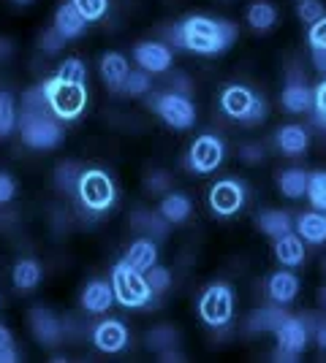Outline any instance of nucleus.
I'll return each mask as SVG.
<instances>
[{
  "instance_id": "obj_1",
  "label": "nucleus",
  "mask_w": 326,
  "mask_h": 363,
  "mask_svg": "<svg viewBox=\"0 0 326 363\" xmlns=\"http://www.w3.org/2000/svg\"><path fill=\"white\" fill-rule=\"evenodd\" d=\"M237 28L210 16H188L180 25V44L199 55H220L234 44Z\"/></svg>"
},
{
  "instance_id": "obj_20",
  "label": "nucleus",
  "mask_w": 326,
  "mask_h": 363,
  "mask_svg": "<svg viewBox=\"0 0 326 363\" xmlns=\"http://www.w3.org/2000/svg\"><path fill=\"white\" fill-rule=\"evenodd\" d=\"M190 209H193V203H190V198L183 196V193H166L163 201H161V217L166 220V223H174V225H180V223H185L188 217H190Z\"/></svg>"
},
{
  "instance_id": "obj_3",
  "label": "nucleus",
  "mask_w": 326,
  "mask_h": 363,
  "mask_svg": "<svg viewBox=\"0 0 326 363\" xmlns=\"http://www.w3.org/2000/svg\"><path fill=\"white\" fill-rule=\"evenodd\" d=\"M112 290H114V298L123 306H144L153 298V290L147 285L144 274L131 269L125 260H120L112 272Z\"/></svg>"
},
{
  "instance_id": "obj_17",
  "label": "nucleus",
  "mask_w": 326,
  "mask_h": 363,
  "mask_svg": "<svg viewBox=\"0 0 326 363\" xmlns=\"http://www.w3.org/2000/svg\"><path fill=\"white\" fill-rule=\"evenodd\" d=\"M299 296V279L291 272H278L269 277V298L280 306L291 303Z\"/></svg>"
},
{
  "instance_id": "obj_49",
  "label": "nucleus",
  "mask_w": 326,
  "mask_h": 363,
  "mask_svg": "<svg viewBox=\"0 0 326 363\" xmlns=\"http://www.w3.org/2000/svg\"><path fill=\"white\" fill-rule=\"evenodd\" d=\"M315 342H318V347L326 350V320L324 323H318V328H315Z\"/></svg>"
},
{
  "instance_id": "obj_22",
  "label": "nucleus",
  "mask_w": 326,
  "mask_h": 363,
  "mask_svg": "<svg viewBox=\"0 0 326 363\" xmlns=\"http://www.w3.org/2000/svg\"><path fill=\"white\" fill-rule=\"evenodd\" d=\"M296 230L299 239L310 244H324L326 242V214L324 212H308L296 220Z\"/></svg>"
},
{
  "instance_id": "obj_28",
  "label": "nucleus",
  "mask_w": 326,
  "mask_h": 363,
  "mask_svg": "<svg viewBox=\"0 0 326 363\" xmlns=\"http://www.w3.org/2000/svg\"><path fill=\"white\" fill-rule=\"evenodd\" d=\"M308 182H310V174H308V171L291 168V171H283L278 177V187L283 190V196L302 198L308 193Z\"/></svg>"
},
{
  "instance_id": "obj_6",
  "label": "nucleus",
  "mask_w": 326,
  "mask_h": 363,
  "mask_svg": "<svg viewBox=\"0 0 326 363\" xmlns=\"http://www.w3.org/2000/svg\"><path fill=\"white\" fill-rule=\"evenodd\" d=\"M19 130L25 144H31L33 150H52L63 138L60 125L52 120V114H22Z\"/></svg>"
},
{
  "instance_id": "obj_32",
  "label": "nucleus",
  "mask_w": 326,
  "mask_h": 363,
  "mask_svg": "<svg viewBox=\"0 0 326 363\" xmlns=\"http://www.w3.org/2000/svg\"><path fill=\"white\" fill-rule=\"evenodd\" d=\"M22 114H49V101L44 84L31 87V90L22 95Z\"/></svg>"
},
{
  "instance_id": "obj_31",
  "label": "nucleus",
  "mask_w": 326,
  "mask_h": 363,
  "mask_svg": "<svg viewBox=\"0 0 326 363\" xmlns=\"http://www.w3.org/2000/svg\"><path fill=\"white\" fill-rule=\"evenodd\" d=\"M16 128V101L9 90H0V138H9Z\"/></svg>"
},
{
  "instance_id": "obj_29",
  "label": "nucleus",
  "mask_w": 326,
  "mask_h": 363,
  "mask_svg": "<svg viewBox=\"0 0 326 363\" xmlns=\"http://www.w3.org/2000/svg\"><path fill=\"white\" fill-rule=\"evenodd\" d=\"M248 22L253 30H269L278 22V9L266 0H256L248 9Z\"/></svg>"
},
{
  "instance_id": "obj_43",
  "label": "nucleus",
  "mask_w": 326,
  "mask_h": 363,
  "mask_svg": "<svg viewBox=\"0 0 326 363\" xmlns=\"http://www.w3.org/2000/svg\"><path fill=\"white\" fill-rule=\"evenodd\" d=\"M313 106H315V122L326 128V82L318 84L315 92H313Z\"/></svg>"
},
{
  "instance_id": "obj_53",
  "label": "nucleus",
  "mask_w": 326,
  "mask_h": 363,
  "mask_svg": "<svg viewBox=\"0 0 326 363\" xmlns=\"http://www.w3.org/2000/svg\"><path fill=\"white\" fill-rule=\"evenodd\" d=\"M14 3H19V6H28V3H33V0H14Z\"/></svg>"
},
{
  "instance_id": "obj_42",
  "label": "nucleus",
  "mask_w": 326,
  "mask_h": 363,
  "mask_svg": "<svg viewBox=\"0 0 326 363\" xmlns=\"http://www.w3.org/2000/svg\"><path fill=\"white\" fill-rule=\"evenodd\" d=\"M38 41H41V49H44V52H49V55L60 52L63 46H65V38H63V35L55 30V28H49V30L41 33V38H38Z\"/></svg>"
},
{
  "instance_id": "obj_36",
  "label": "nucleus",
  "mask_w": 326,
  "mask_h": 363,
  "mask_svg": "<svg viewBox=\"0 0 326 363\" xmlns=\"http://www.w3.org/2000/svg\"><path fill=\"white\" fill-rule=\"evenodd\" d=\"M308 198H310V203L318 212H326V174H310Z\"/></svg>"
},
{
  "instance_id": "obj_21",
  "label": "nucleus",
  "mask_w": 326,
  "mask_h": 363,
  "mask_svg": "<svg viewBox=\"0 0 326 363\" xmlns=\"http://www.w3.org/2000/svg\"><path fill=\"white\" fill-rule=\"evenodd\" d=\"M275 257H278L283 266H299L302 257H305V244L296 233H283L275 239Z\"/></svg>"
},
{
  "instance_id": "obj_4",
  "label": "nucleus",
  "mask_w": 326,
  "mask_h": 363,
  "mask_svg": "<svg viewBox=\"0 0 326 363\" xmlns=\"http://www.w3.org/2000/svg\"><path fill=\"white\" fill-rule=\"evenodd\" d=\"M77 193H79V201L90 209V212H107L109 206L114 203V182L109 177L107 171H82V177H79V184H77Z\"/></svg>"
},
{
  "instance_id": "obj_2",
  "label": "nucleus",
  "mask_w": 326,
  "mask_h": 363,
  "mask_svg": "<svg viewBox=\"0 0 326 363\" xmlns=\"http://www.w3.org/2000/svg\"><path fill=\"white\" fill-rule=\"evenodd\" d=\"M44 90H47L49 111L58 120H77L79 114L85 111V104H87L85 84H71V82L52 79V82L44 84Z\"/></svg>"
},
{
  "instance_id": "obj_45",
  "label": "nucleus",
  "mask_w": 326,
  "mask_h": 363,
  "mask_svg": "<svg viewBox=\"0 0 326 363\" xmlns=\"http://www.w3.org/2000/svg\"><path fill=\"white\" fill-rule=\"evenodd\" d=\"M14 193H16L14 179H11L6 171H0V206H3V203H9V201L14 198Z\"/></svg>"
},
{
  "instance_id": "obj_50",
  "label": "nucleus",
  "mask_w": 326,
  "mask_h": 363,
  "mask_svg": "<svg viewBox=\"0 0 326 363\" xmlns=\"http://www.w3.org/2000/svg\"><path fill=\"white\" fill-rule=\"evenodd\" d=\"M11 345V331L6 325H0V347H9Z\"/></svg>"
},
{
  "instance_id": "obj_9",
  "label": "nucleus",
  "mask_w": 326,
  "mask_h": 363,
  "mask_svg": "<svg viewBox=\"0 0 326 363\" xmlns=\"http://www.w3.org/2000/svg\"><path fill=\"white\" fill-rule=\"evenodd\" d=\"M272 333L278 336L280 352L275 355L278 361H296L299 352L308 347V339H310V328L305 325L302 318H286Z\"/></svg>"
},
{
  "instance_id": "obj_48",
  "label": "nucleus",
  "mask_w": 326,
  "mask_h": 363,
  "mask_svg": "<svg viewBox=\"0 0 326 363\" xmlns=\"http://www.w3.org/2000/svg\"><path fill=\"white\" fill-rule=\"evenodd\" d=\"M313 62L318 71H326V49H313Z\"/></svg>"
},
{
  "instance_id": "obj_27",
  "label": "nucleus",
  "mask_w": 326,
  "mask_h": 363,
  "mask_svg": "<svg viewBox=\"0 0 326 363\" xmlns=\"http://www.w3.org/2000/svg\"><path fill=\"white\" fill-rule=\"evenodd\" d=\"M256 223H259V228L264 230L266 236H272V239H278V236L288 233V230L294 228L288 212H280V209H266V212L259 214V220H256Z\"/></svg>"
},
{
  "instance_id": "obj_18",
  "label": "nucleus",
  "mask_w": 326,
  "mask_h": 363,
  "mask_svg": "<svg viewBox=\"0 0 326 363\" xmlns=\"http://www.w3.org/2000/svg\"><path fill=\"white\" fill-rule=\"evenodd\" d=\"M313 104V92L305 84V79H299L296 74H291V84L283 90V106L291 114H302L305 108H310Z\"/></svg>"
},
{
  "instance_id": "obj_51",
  "label": "nucleus",
  "mask_w": 326,
  "mask_h": 363,
  "mask_svg": "<svg viewBox=\"0 0 326 363\" xmlns=\"http://www.w3.org/2000/svg\"><path fill=\"white\" fill-rule=\"evenodd\" d=\"M9 55H11V41L0 38V57H9Z\"/></svg>"
},
{
  "instance_id": "obj_38",
  "label": "nucleus",
  "mask_w": 326,
  "mask_h": 363,
  "mask_svg": "<svg viewBox=\"0 0 326 363\" xmlns=\"http://www.w3.org/2000/svg\"><path fill=\"white\" fill-rule=\"evenodd\" d=\"M144 279H147V285H150L153 296H156V293H163V290H169V285H171V272L156 263V266H153L150 272H144Z\"/></svg>"
},
{
  "instance_id": "obj_15",
  "label": "nucleus",
  "mask_w": 326,
  "mask_h": 363,
  "mask_svg": "<svg viewBox=\"0 0 326 363\" xmlns=\"http://www.w3.org/2000/svg\"><path fill=\"white\" fill-rule=\"evenodd\" d=\"M85 25H87V19L79 14L77 6L74 3H63L60 9H58V14H55V25L52 28L60 33L65 41H71V38L82 35Z\"/></svg>"
},
{
  "instance_id": "obj_34",
  "label": "nucleus",
  "mask_w": 326,
  "mask_h": 363,
  "mask_svg": "<svg viewBox=\"0 0 326 363\" xmlns=\"http://www.w3.org/2000/svg\"><path fill=\"white\" fill-rule=\"evenodd\" d=\"M55 79L71 82V84H85V82H87V68H85V62L79 60V57H65V60L60 62Z\"/></svg>"
},
{
  "instance_id": "obj_10",
  "label": "nucleus",
  "mask_w": 326,
  "mask_h": 363,
  "mask_svg": "<svg viewBox=\"0 0 326 363\" xmlns=\"http://www.w3.org/2000/svg\"><path fill=\"white\" fill-rule=\"evenodd\" d=\"M223 163V141L215 136H199L190 144L188 166L196 174H212Z\"/></svg>"
},
{
  "instance_id": "obj_54",
  "label": "nucleus",
  "mask_w": 326,
  "mask_h": 363,
  "mask_svg": "<svg viewBox=\"0 0 326 363\" xmlns=\"http://www.w3.org/2000/svg\"><path fill=\"white\" fill-rule=\"evenodd\" d=\"M0 306H3V296H0Z\"/></svg>"
},
{
  "instance_id": "obj_7",
  "label": "nucleus",
  "mask_w": 326,
  "mask_h": 363,
  "mask_svg": "<svg viewBox=\"0 0 326 363\" xmlns=\"http://www.w3.org/2000/svg\"><path fill=\"white\" fill-rule=\"evenodd\" d=\"M153 108L161 114V120L171 125L174 130H188L193 122H196V106L188 95L180 92H163L153 98Z\"/></svg>"
},
{
  "instance_id": "obj_16",
  "label": "nucleus",
  "mask_w": 326,
  "mask_h": 363,
  "mask_svg": "<svg viewBox=\"0 0 326 363\" xmlns=\"http://www.w3.org/2000/svg\"><path fill=\"white\" fill-rule=\"evenodd\" d=\"M158 260V247L147 236L139 239V242H134L128 247V252H125V263L131 266V269H136L139 274L150 272L153 266H156Z\"/></svg>"
},
{
  "instance_id": "obj_40",
  "label": "nucleus",
  "mask_w": 326,
  "mask_h": 363,
  "mask_svg": "<svg viewBox=\"0 0 326 363\" xmlns=\"http://www.w3.org/2000/svg\"><path fill=\"white\" fill-rule=\"evenodd\" d=\"M296 14H299L302 22L313 25V22H318V19L324 16V3H321V0H299Z\"/></svg>"
},
{
  "instance_id": "obj_13",
  "label": "nucleus",
  "mask_w": 326,
  "mask_h": 363,
  "mask_svg": "<svg viewBox=\"0 0 326 363\" xmlns=\"http://www.w3.org/2000/svg\"><path fill=\"white\" fill-rule=\"evenodd\" d=\"M134 57L141 65V71H147V74H166L171 65V49L166 44H158V41H141L134 49Z\"/></svg>"
},
{
  "instance_id": "obj_55",
  "label": "nucleus",
  "mask_w": 326,
  "mask_h": 363,
  "mask_svg": "<svg viewBox=\"0 0 326 363\" xmlns=\"http://www.w3.org/2000/svg\"><path fill=\"white\" fill-rule=\"evenodd\" d=\"M324 269H326V260H324Z\"/></svg>"
},
{
  "instance_id": "obj_19",
  "label": "nucleus",
  "mask_w": 326,
  "mask_h": 363,
  "mask_svg": "<svg viewBox=\"0 0 326 363\" xmlns=\"http://www.w3.org/2000/svg\"><path fill=\"white\" fill-rule=\"evenodd\" d=\"M112 303H114V290H112V285H107V282H90V285L85 288V293H82V306H85L87 312H93V315L107 312Z\"/></svg>"
},
{
  "instance_id": "obj_11",
  "label": "nucleus",
  "mask_w": 326,
  "mask_h": 363,
  "mask_svg": "<svg viewBox=\"0 0 326 363\" xmlns=\"http://www.w3.org/2000/svg\"><path fill=\"white\" fill-rule=\"evenodd\" d=\"M242 203H245V187H242L239 182L223 179L210 190V206H212V212L220 214V217L237 214L242 209Z\"/></svg>"
},
{
  "instance_id": "obj_33",
  "label": "nucleus",
  "mask_w": 326,
  "mask_h": 363,
  "mask_svg": "<svg viewBox=\"0 0 326 363\" xmlns=\"http://www.w3.org/2000/svg\"><path fill=\"white\" fill-rule=\"evenodd\" d=\"M177 339H180V333L174 331L171 325H158V328L147 333V345H150V350H158V352L177 347Z\"/></svg>"
},
{
  "instance_id": "obj_12",
  "label": "nucleus",
  "mask_w": 326,
  "mask_h": 363,
  "mask_svg": "<svg viewBox=\"0 0 326 363\" xmlns=\"http://www.w3.org/2000/svg\"><path fill=\"white\" fill-rule=\"evenodd\" d=\"M31 331L47 347H58L63 342V323L49 309H44V306L31 309Z\"/></svg>"
},
{
  "instance_id": "obj_23",
  "label": "nucleus",
  "mask_w": 326,
  "mask_h": 363,
  "mask_svg": "<svg viewBox=\"0 0 326 363\" xmlns=\"http://www.w3.org/2000/svg\"><path fill=\"white\" fill-rule=\"evenodd\" d=\"M131 228L134 230H139L141 236H147V239H163L166 233H169V223L161 217V214H153V212H134L131 214Z\"/></svg>"
},
{
  "instance_id": "obj_26",
  "label": "nucleus",
  "mask_w": 326,
  "mask_h": 363,
  "mask_svg": "<svg viewBox=\"0 0 326 363\" xmlns=\"http://www.w3.org/2000/svg\"><path fill=\"white\" fill-rule=\"evenodd\" d=\"M288 318L286 315V309L283 306H261V309H256L248 320V331L250 333H259V331H275L283 320Z\"/></svg>"
},
{
  "instance_id": "obj_5",
  "label": "nucleus",
  "mask_w": 326,
  "mask_h": 363,
  "mask_svg": "<svg viewBox=\"0 0 326 363\" xmlns=\"http://www.w3.org/2000/svg\"><path fill=\"white\" fill-rule=\"evenodd\" d=\"M220 106H223V111H226L229 117L248 122V125H256V122H261L266 117L264 101H261L259 95H253L248 87H239V84H232V87L223 90Z\"/></svg>"
},
{
  "instance_id": "obj_52",
  "label": "nucleus",
  "mask_w": 326,
  "mask_h": 363,
  "mask_svg": "<svg viewBox=\"0 0 326 363\" xmlns=\"http://www.w3.org/2000/svg\"><path fill=\"white\" fill-rule=\"evenodd\" d=\"M318 303H321V306L326 309V288L321 290V293H318Z\"/></svg>"
},
{
  "instance_id": "obj_46",
  "label": "nucleus",
  "mask_w": 326,
  "mask_h": 363,
  "mask_svg": "<svg viewBox=\"0 0 326 363\" xmlns=\"http://www.w3.org/2000/svg\"><path fill=\"white\" fill-rule=\"evenodd\" d=\"M264 157V150L259 147V144H248L245 150H242V160H248V163H259Z\"/></svg>"
},
{
  "instance_id": "obj_14",
  "label": "nucleus",
  "mask_w": 326,
  "mask_h": 363,
  "mask_svg": "<svg viewBox=\"0 0 326 363\" xmlns=\"http://www.w3.org/2000/svg\"><path fill=\"white\" fill-rule=\"evenodd\" d=\"M93 342L101 352H120L128 345V328L120 320H104L95 325Z\"/></svg>"
},
{
  "instance_id": "obj_47",
  "label": "nucleus",
  "mask_w": 326,
  "mask_h": 363,
  "mask_svg": "<svg viewBox=\"0 0 326 363\" xmlns=\"http://www.w3.org/2000/svg\"><path fill=\"white\" fill-rule=\"evenodd\" d=\"M19 361V355H16V350L9 345V347H0V363H16Z\"/></svg>"
},
{
  "instance_id": "obj_37",
  "label": "nucleus",
  "mask_w": 326,
  "mask_h": 363,
  "mask_svg": "<svg viewBox=\"0 0 326 363\" xmlns=\"http://www.w3.org/2000/svg\"><path fill=\"white\" fill-rule=\"evenodd\" d=\"M79 177H82V171H79L77 163H60L58 171H55V184L60 190H77Z\"/></svg>"
},
{
  "instance_id": "obj_8",
  "label": "nucleus",
  "mask_w": 326,
  "mask_h": 363,
  "mask_svg": "<svg viewBox=\"0 0 326 363\" xmlns=\"http://www.w3.org/2000/svg\"><path fill=\"white\" fill-rule=\"evenodd\" d=\"M199 315L207 325H226L234 315V293L229 285H212L199 301Z\"/></svg>"
},
{
  "instance_id": "obj_30",
  "label": "nucleus",
  "mask_w": 326,
  "mask_h": 363,
  "mask_svg": "<svg viewBox=\"0 0 326 363\" xmlns=\"http://www.w3.org/2000/svg\"><path fill=\"white\" fill-rule=\"evenodd\" d=\"M14 288L16 290H33L41 282V266L36 260H19L14 266Z\"/></svg>"
},
{
  "instance_id": "obj_56",
  "label": "nucleus",
  "mask_w": 326,
  "mask_h": 363,
  "mask_svg": "<svg viewBox=\"0 0 326 363\" xmlns=\"http://www.w3.org/2000/svg\"><path fill=\"white\" fill-rule=\"evenodd\" d=\"M324 74H326V71H324Z\"/></svg>"
},
{
  "instance_id": "obj_44",
  "label": "nucleus",
  "mask_w": 326,
  "mask_h": 363,
  "mask_svg": "<svg viewBox=\"0 0 326 363\" xmlns=\"http://www.w3.org/2000/svg\"><path fill=\"white\" fill-rule=\"evenodd\" d=\"M310 44L313 49H326V16L310 25Z\"/></svg>"
},
{
  "instance_id": "obj_35",
  "label": "nucleus",
  "mask_w": 326,
  "mask_h": 363,
  "mask_svg": "<svg viewBox=\"0 0 326 363\" xmlns=\"http://www.w3.org/2000/svg\"><path fill=\"white\" fill-rule=\"evenodd\" d=\"M150 87H153V84H150V74H147V71H128V76H125L123 84H120L117 90L136 98V95H144Z\"/></svg>"
},
{
  "instance_id": "obj_25",
  "label": "nucleus",
  "mask_w": 326,
  "mask_h": 363,
  "mask_svg": "<svg viewBox=\"0 0 326 363\" xmlns=\"http://www.w3.org/2000/svg\"><path fill=\"white\" fill-rule=\"evenodd\" d=\"M128 71H131V65L125 60V55H120V52L104 55V60H101V76H104V82H107L112 90H117V87L123 84V79L128 76Z\"/></svg>"
},
{
  "instance_id": "obj_24",
  "label": "nucleus",
  "mask_w": 326,
  "mask_h": 363,
  "mask_svg": "<svg viewBox=\"0 0 326 363\" xmlns=\"http://www.w3.org/2000/svg\"><path fill=\"white\" fill-rule=\"evenodd\" d=\"M308 144H310V136H308V130L302 125H286V128L278 130V147L286 155H291V157L302 155L308 150Z\"/></svg>"
},
{
  "instance_id": "obj_41",
  "label": "nucleus",
  "mask_w": 326,
  "mask_h": 363,
  "mask_svg": "<svg viewBox=\"0 0 326 363\" xmlns=\"http://www.w3.org/2000/svg\"><path fill=\"white\" fill-rule=\"evenodd\" d=\"M144 184H147V190H153L158 196H166L171 190V174H166V171H153Z\"/></svg>"
},
{
  "instance_id": "obj_39",
  "label": "nucleus",
  "mask_w": 326,
  "mask_h": 363,
  "mask_svg": "<svg viewBox=\"0 0 326 363\" xmlns=\"http://www.w3.org/2000/svg\"><path fill=\"white\" fill-rule=\"evenodd\" d=\"M74 6L79 9V14L85 16L87 22H95V19H101V16L107 14L109 9V0H71Z\"/></svg>"
}]
</instances>
